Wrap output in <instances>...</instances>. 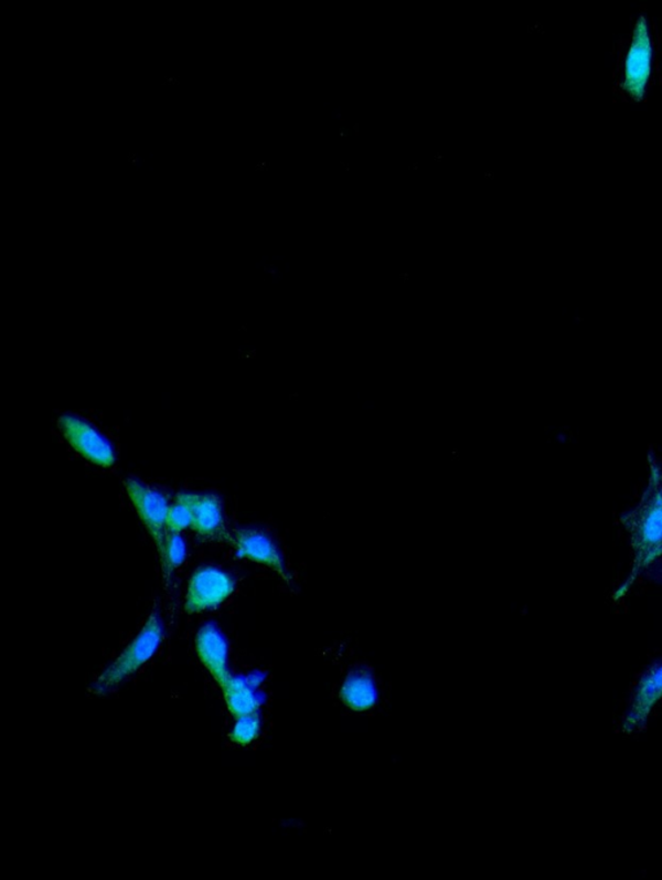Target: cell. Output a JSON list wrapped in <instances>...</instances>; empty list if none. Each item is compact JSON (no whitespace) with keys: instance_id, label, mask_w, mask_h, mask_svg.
<instances>
[{"instance_id":"obj_2","label":"cell","mask_w":662,"mask_h":880,"mask_svg":"<svg viewBox=\"0 0 662 880\" xmlns=\"http://www.w3.org/2000/svg\"><path fill=\"white\" fill-rule=\"evenodd\" d=\"M650 478L641 500L634 509L620 518L627 530L634 560L627 582L615 593L620 600L629 592L639 575L658 560L662 544V460L652 453L649 456Z\"/></svg>"},{"instance_id":"obj_13","label":"cell","mask_w":662,"mask_h":880,"mask_svg":"<svg viewBox=\"0 0 662 880\" xmlns=\"http://www.w3.org/2000/svg\"><path fill=\"white\" fill-rule=\"evenodd\" d=\"M194 494H179L174 506L169 510V532H182L192 528Z\"/></svg>"},{"instance_id":"obj_1","label":"cell","mask_w":662,"mask_h":880,"mask_svg":"<svg viewBox=\"0 0 662 880\" xmlns=\"http://www.w3.org/2000/svg\"><path fill=\"white\" fill-rule=\"evenodd\" d=\"M613 93L617 99L641 103L661 78L662 29L641 13L616 49Z\"/></svg>"},{"instance_id":"obj_7","label":"cell","mask_w":662,"mask_h":880,"mask_svg":"<svg viewBox=\"0 0 662 880\" xmlns=\"http://www.w3.org/2000/svg\"><path fill=\"white\" fill-rule=\"evenodd\" d=\"M229 541L239 559L260 563L289 581L288 568L280 545L269 533L257 529H241L229 536Z\"/></svg>"},{"instance_id":"obj_12","label":"cell","mask_w":662,"mask_h":880,"mask_svg":"<svg viewBox=\"0 0 662 880\" xmlns=\"http://www.w3.org/2000/svg\"><path fill=\"white\" fill-rule=\"evenodd\" d=\"M192 529L203 538H229L220 498L194 494Z\"/></svg>"},{"instance_id":"obj_10","label":"cell","mask_w":662,"mask_h":880,"mask_svg":"<svg viewBox=\"0 0 662 880\" xmlns=\"http://www.w3.org/2000/svg\"><path fill=\"white\" fill-rule=\"evenodd\" d=\"M662 698V661L653 665L641 677L629 707L622 731L634 733L642 729L654 706Z\"/></svg>"},{"instance_id":"obj_6","label":"cell","mask_w":662,"mask_h":880,"mask_svg":"<svg viewBox=\"0 0 662 880\" xmlns=\"http://www.w3.org/2000/svg\"><path fill=\"white\" fill-rule=\"evenodd\" d=\"M235 591V579L222 569L200 568L188 586L185 611L190 614L212 611L227 601Z\"/></svg>"},{"instance_id":"obj_5","label":"cell","mask_w":662,"mask_h":880,"mask_svg":"<svg viewBox=\"0 0 662 880\" xmlns=\"http://www.w3.org/2000/svg\"><path fill=\"white\" fill-rule=\"evenodd\" d=\"M58 428L65 441L89 463L102 468L115 465L117 455L111 441L87 420L64 415L58 418Z\"/></svg>"},{"instance_id":"obj_11","label":"cell","mask_w":662,"mask_h":880,"mask_svg":"<svg viewBox=\"0 0 662 880\" xmlns=\"http://www.w3.org/2000/svg\"><path fill=\"white\" fill-rule=\"evenodd\" d=\"M340 697L352 711L373 710L380 701L378 682L367 668H355L345 677Z\"/></svg>"},{"instance_id":"obj_17","label":"cell","mask_w":662,"mask_h":880,"mask_svg":"<svg viewBox=\"0 0 662 880\" xmlns=\"http://www.w3.org/2000/svg\"><path fill=\"white\" fill-rule=\"evenodd\" d=\"M660 556H662V544H661V547L659 549V552H658V560L660 559Z\"/></svg>"},{"instance_id":"obj_9","label":"cell","mask_w":662,"mask_h":880,"mask_svg":"<svg viewBox=\"0 0 662 880\" xmlns=\"http://www.w3.org/2000/svg\"><path fill=\"white\" fill-rule=\"evenodd\" d=\"M195 649L199 658L205 666L217 686H224L231 677L229 671V644L222 629L215 623H207L195 637Z\"/></svg>"},{"instance_id":"obj_16","label":"cell","mask_w":662,"mask_h":880,"mask_svg":"<svg viewBox=\"0 0 662 880\" xmlns=\"http://www.w3.org/2000/svg\"><path fill=\"white\" fill-rule=\"evenodd\" d=\"M652 576L654 581L662 583V563L656 569L653 570Z\"/></svg>"},{"instance_id":"obj_3","label":"cell","mask_w":662,"mask_h":880,"mask_svg":"<svg viewBox=\"0 0 662 880\" xmlns=\"http://www.w3.org/2000/svg\"><path fill=\"white\" fill-rule=\"evenodd\" d=\"M164 635L163 622L160 613L154 611L149 615L145 627L138 636L120 654L115 664H111L95 683L96 693H107L129 679L135 672L147 664L158 649H160Z\"/></svg>"},{"instance_id":"obj_4","label":"cell","mask_w":662,"mask_h":880,"mask_svg":"<svg viewBox=\"0 0 662 880\" xmlns=\"http://www.w3.org/2000/svg\"><path fill=\"white\" fill-rule=\"evenodd\" d=\"M125 487L142 523L146 524L150 537L153 538L158 555H160L162 573L164 574L166 565H168L166 555H168L170 536L168 526L169 501L163 494L140 483L138 479H126Z\"/></svg>"},{"instance_id":"obj_15","label":"cell","mask_w":662,"mask_h":880,"mask_svg":"<svg viewBox=\"0 0 662 880\" xmlns=\"http://www.w3.org/2000/svg\"><path fill=\"white\" fill-rule=\"evenodd\" d=\"M186 555V544L179 532H172L169 536L168 555H166V571L163 574L164 581L169 582L172 571L182 565Z\"/></svg>"},{"instance_id":"obj_14","label":"cell","mask_w":662,"mask_h":880,"mask_svg":"<svg viewBox=\"0 0 662 880\" xmlns=\"http://www.w3.org/2000/svg\"><path fill=\"white\" fill-rule=\"evenodd\" d=\"M261 732V718L259 713L246 714L236 719L232 727L231 740L241 746H247L259 739Z\"/></svg>"},{"instance_id":"obj_8","label":"cell","mask_w":662,"mask_h":880,"mask_svg":"<svg viewBox=\"0 0 662 880\" xmlns=\"http://www.w3.org/2000/svg\"><path fill=\"white\" fill-rule=\"evenodd\" d=\"M266 676L259 671L250 675H231L229 679L221 687L225 704L233 717L241 718L246 714L259 713L266 703V695L261 691Z\"/></svg>"}]
</instances>
